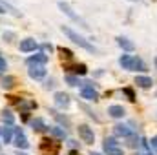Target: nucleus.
I'll list each match as a JSON object with an SVG mask.
<instances>
[{
  "label": "nucleus",
  "mask_w": 157,
  "mask_h": 155,
  "mask_svg": "<svg viewBox=\"0 0 157 155\" xmlns=\"http://www.w3.org/2000/svg\"><path fill=\"white\" fill-rule=\"evenodd\" d=\"M62 33H64V35H66L70 40H73L77 46H80L82 49H86V51H90V53H95V51H97V47H95L93 44H90V42L84 39V37H80L78 33H75L71 28H68V26H62Z\"/></svg>",
  "instance_id": "nucleus-1"
},
{
  "label": "nucleus",
  "mask_w": 157,
  "mask_h": 155,
  "mask_svg": "<svg viewBox=\"0 0 157 155\" xmlns=\"http://www.w3.org/2000/svg\"><path fill=\"white\" fill-rule=\"evenodd\" d=\"M40 150L46 155H57L60 150V142L55 139H42L40 141Z\"/></svg>",
  "instance_id": "nucleus-2"
},
{
  "label": "nucleus",
  "mask_w": 157,
  "mask_h": 155,
  "mask_svg": "<svg viewBox=\"0 0 157 155\" xmlns=\"http://www.w3.org/2000/svg\"><path fill=\"white\" fill-rule=\"evenodd\" d=\"M59 7H60V11H62L64 15H68V17H70L71 20H75V22H77V24H80L82 28H86V29L90 28V26H88V24H86V22H84V20L80 18V17H78V15H75V11L71 9V6H70L68 2H62V0H60V2H59Z\"/></svg>",
  "instance_id": "nucleus-3"
},
{
  "label": "nucleus",
  "mask_w": 157,
  "mask_h": 155,
  "mask_svg": "<svg viewBox=\"0 0 157 155\" xmlns=\"http://www.w3.org/2000/svg\"><path fill=\"white\" fill-rule=\"evenodd\" d=\"M102 148H104V153L106 155H122V148L119 146V142L112 137H106L104 142H102Z\"/></svg>",
  "instance_id": "nucleus-4"
},
{
  "label": "nucleus",
  "mask_w": 157,
  "mask_h": 155,
  "mask_svg": "<svg viewBox=\"0 0 157 155\" xmlns=\"http://www.w3.org/2000/svg\"><path fill=\"white\" fill-rule=\"evenodd\" d=\"M77 130H78V137H80L86 144H93V142H95V133H93V130H91L88 124H80Z\"/></svg>",
  "instance_id": "nucleus-5"
},
{
  "label": "nucleus",
  "mask_w": 157,
  "mask_h": 155,
  "mask_svg": "<svg viewBox=\"0 0 157 155\" xmlns=\"http://www.w3.org/2000/svg\"><path fill=\"white\" fill-rule=\"evenodd\" d=\"M13 144H15L18 150H28V148H29V141L26 139L22 128H17V130H15V142H13Z\"/></svg>",
  "instance_id": "nucleus-6"
},
{
  "label": "nucleus",
  "mask_w": 157,
  "mask_h": 155,
  "mask_svg": "<svg viewBox=\"0 0 157 155\" xmlns=\"http://www.w3.org/2000/svg\"><path fill=\"white\" fill-rule=\"evenodd\" d=\"M80 95H82V99H86V100H97V99H99V93L95 91V88H93L91 82H86V86L80 89Z\"/></svg>",
  "instance_id": "nucleus-7"
},
{
  "label": "nucleus",
  "mask_w": 157,
  "mask_h": 155,
  "mask_svg": "<svg viewBox=\"0 0 157 155\" xmlns=\"http://www.w3.org/2000/svg\"><path fill=\"white\" fill-rule=\"evenodd\" d=\"M37 47H39V44H37V40L35 39L20 40V51H22V53H31V51H35Z\"/></svg>",
  "instance_id": "nucleus-8"
},
{
  "label": "nucleus",
  "mask_w": 157,
  "mask_h": 155,
  "mask_svg": "<svg viewBox=\"0 0 157 155\" xmlns=\"http://www.w3.org/2000/svg\"><path fill=\"white\" fill-rule=\"evenodd\" d=\"M26 62H28L29 68H31V66H44V64L48 62V55H46V53H37V55L29 57Z\"/></svg>",
  "instance_id": "nucleus-9"
},
{
  "label": "nucleus",
  "mask_w": 157,
  "mask_h": 155,
  "mask_svg": "<svg viewBox=\"0 0 157 155\" xmlns=\"http://www.w3.org/2000/svg\"><path fill=\"white\" fill-rule=\"evenodd\" d=\"M28 75L31 78H35V80H40V78L46 77V68L44 66H31L28 70Z\"/></svg>",
  "instance_id": "nucleus-10"
},
{
  "label": "nucleus",
  "mask_w": 157,
  "mask_h": 155,
  "mask_svg": "<svg viewBox=\"0 0 157 155\" xmlns=\"http://www.w3.org/2000/svg\"><path fill=\"white\" fill-rule=\"evenodd\" d=\"M55 104H57L59 108H68V106H70V97H68V93L57 91V93H55Z\"/></svg>",
  "instance_id": "nucleus-11"
},
{
  "label": "nucleus",
  "mask_w": 157,
  "mask_h": 155,
  "mask_svg": "<svg viewBox=\"0 0 157 155\" xmlns=\"http://www.w3.org/2000/svg\"><path fill=\"white\" fill-rule=\"evenodd\" d=\"M108 113L113 117V119H122L126 112H124V108H122V106H119V104H113V106H110V108H108Z\"/></svg>",
  "instance_id": "nucleus-12"
},
{
  "label": "nucleus",
  "mask_w": 157,
  "mask_h": 155,
  "mask_svg": "<svg viewBox=\"0 0 157 155\" xmlns=\"http://www.w3.org/2000/svg\"><path fill=\"white\" fill-rule=\"evenodd\" d=\"M117 44L124 49V51H133L135 49V44L132 40H128L126 37H117Z\"/></svg>",
  "instance_id": "nucleus-13"
},
{
  "label": "nucleus",
  "mask_w": 157,
  "mask_h": 155,
  "mask_svg": "<svg viewBox=\"0 0 157 155\" xmlns=\"http://www.w3.org/2000/svg\"><path fill=\"white\" fill-rule=\"evenodd\" d=\"M113 133L117 137H128V135H132V130L124 124H117V126H113Z\"/></svg>",
  "instance_id": "nucleus-14"
},
{
  "label": "nucleus",
  "mask_w": 157,
  "mask_h": 155,
  "mask_svg": "<svg viewBox=\"0 0 157 155\" xmlns=\"http://www.w3.org/2000/svg\"><path fill=\"white\" fill-rule=\"evenodd\" d=\"M132 71H146V64L143 62V59L139 57L132 59Z\"/></svg>",
  "instance_id": "nucleus-15"
},
{
  "label": "nucleus",
  "mask_w": 157,
  "mask_h": 155,
  "mask_svg": "<svg viewBox=\"0 0 157 155\" xmlns=\"http://www.w3.org/2000/svg\"><path fill=\"white\" fill-rule=\"evenodd\" d=\"M64 70L75 71L77 75H86V73H88V68H86L84 64H73V66H68V64H64Z\"/></svg>",
  "instance_id": "nucleus-16"
},
{
  "label": "nucleus",
  "mask_w": 157,
  "mask_h": 155,
  "mask_svg": "<svg viewBox=\"0 0 157 155\" xmlns=\"http://www.w3.org/2000/svg\"><path fill=\"white\" fill-rule=\"evenodd\" d=\"M135 84H137L139 88H144V89H146V88H152L154 80H152L150 77H137L135 78Z\"/></svg>",
  "instance_id": "nucleus-17"
},
{
  "label": "nucleus",
  "mask_w": 157,
  "mask_h": 155,
  "mask_svg": "<svg viewBox=\"0 0 157 155\" xmlns=\"http://www.w3.org/2000/svg\"><path fill=\"white\" fill-rule=\"evenodd\" d=\"M132 55H122L121 59H119V64L124 68V70H132Z\"/></svg>",
  "instance_id": "nucleus-18"
},
{
  "label": "nucleus",
  "mask_w": 157,
  "mask_h": 155,
  "mask_svg": "<svg viewBox=\"0 0 157 155\" xmlns=\"http://www.w3.org/2000/svg\"><path fill=\"white\" fill-rule=\"evenodd\" d=\"M2 119H4V122H6L7 126H13V124H15V115H13L9 110H4V112H2Z\"/></svg>",
  "instance_id": "nucleus-19"
},
{
  "label": "nucleus",
  "mask_w": 157,
  "mask_h": 155,
  "mask_svg": "<svg viewBox=\"0 0 157 155\" xmlns=\"http://www.w3.org/2000/svg\"><path fill=\"white\" fill-rule=\"evenodd\" d=\"M31 126H33V130H35V131H44V130L48 128V126H46V122H44L42 119H33V120H31Z\"/></svg>",
  "instance_id": "nucleus-20"
},
{
  "label": "nucleus",
  "mask_w": 157,
  "mask_h": 155,
  "mask_svg": "<svg viewBox=\"0 0 157 155\" xmlns=\"http://www.w3.org/2000/svg\"><path fill=\"white\" fill-rule=\"evenodd\" d=\"M49 131H51L57 139H64V137H66V130H62L60 126H53V128H49Z\"/></svg>",
  "instance_id": "nucleus-21"
},
{
  "label": "nucleus",
  "mask_w": 157,
  "mask_h": 155,
  "mask_svg": "<svg viewBox=\"0 0 157 155\" xmlns=\"http://www.w3.org/2000/svg\"><path fill=\"white\" fill-rule=\"evenodd\" d=\"M49 113H53V117H55V119H57V120H59V122H60L62 126H66V128H70V124H71V122H70V119H68V117L60 115V113H57V112H49Z\"/></svg>",
  "instance_id": "nucleus-22"
},
{
  "label": "nucleus",
  "mask_w": 157,
  "mask_h": 155,
  "mask_svg": "<svg viewBox=\"0 0 157 155\" xmlns=\"http://www.w3.org/2000/svg\"><path fill=\"white\" fill-rule=\"evenodd\" d=\"M59 53H60V57L66 59V60H71V59H73V51L68 49V47H62V46H60V47H59Z\"/></svg>",
  "instance_id": "nucleus-23"
},
{
  "label": "nucleus",
  "mask_w": 157,
  "mask_h": 155,
  "mask_svg": "<svg viewBox=\"0 0 157 155\" xmlns=\"http://www.w3.org/2000/svg\"><path fill=\"white\" fill-rule=\"evenodd\" d=\"M2 139H4L6 144L11 142V141H13V130H11V128H6V130L2 131Z\"/></svg>",
  "instance_id": "nucleus-24"
},
{
  "label": "nucleus",
  "mask_w": 157,
  "mask_h": 155,
  "mask_svg": "<svg viewBox=\"0 0 157 155\" xmlns=\"http://www.w3.org/2000/svg\"><path fill=\"white\" fill-rule=\"evenodd\" d=\"M126 144H128L130 148H137V135H133V133L128 135V137H126Z\"/></svg>",
  "instance_id": "nucleus-25"
},
{
  "label": "nucleus",
  "mask_w": 157,
  "mask_h": 155,
  "mask_svg": "<svg viewBox=\"0 0 157 155\" xmlns=\"http://www.w3.org/2000/svg\"><path fill=\"white\" fill-rule=\"evenodd\" d=\"M2 86H4L6 89L13 88V86H15V77H6L4 80H2Z\"/></svg>",
  "instance_id": "nucleus-26"
},
{
  "label": "nucleus",
  "mask_w": 157,
  "mask_h": 155,
  "mask_svg": "<svg viewBox=\"0 0 157 155\" xmlns=\"http://www.w3.org/2000/svg\"><path fill=\"white\" fill-rule=\"evenodd\" d=\"M122 93L128 97V100H132V102L135 100V93H133V89H132V88H124V89H122Z\"/></svg>",
  "instance_id": "nucleus-27"
},
{
  "label": "nucleus",
  "mask_w": 157,
  "mask_h": 155,
  "mask_svg": "<svg viewBox=\"0 0 157 155\" xmlns=\"http://www.w3.org/2000/svg\"><path fill=\"white\" fill-rule=\"evenodd\" d=\"M66 82H68L70 86H77V84H78V78H77V77H71V75H68V77H66Z\"/></svg>",
  "instance_id": "nucleus-28"
},
{
  "label": "nucleus",
  "mask_w": 157,
  "mask_h": 155,
  "mask_svg": "<svg viewBox=\"0 0 157 155\" xmlns=\"http://www.w3.org/2000/svg\"><path fill=\"white\" fill-rule=\"evenodd\" d=\"M4 39L7 40V42H13V39H15V33H11V31H7V33H4Z\"/></svg>",
  "instance_id": "nucleus-29"
},
{
  "label": "nucleus",
  "mask_w": 157,
  "mask_h": 155,
  "mask_svg": "<svg viewBox=\"0 0 157 155\" xmlns=\"http://www.w3.org/2000/svg\"><path fill=\"white\" fill-rule=\"evenodd\" d=\"M6 68H7V64H6V59H2V57H0V71H6Z\"/></svg>",
  "instance_id": "nucleus-30"
},
{
  "label": "nucleus",
  "mask_w": 157,
  "mask_h": 155,
  "mask_svg": "<svg viewBox=\"0 0 157 155\" xmlns=\"http://www.w3.org/2000/svg\"><path fill=\"white\" fill-rule=\"evenodd\" d=\"M150 146H152L154 150H157V135H155V137H152V141H150Z\"/></svg>",
  "instance_id": "nucleus-31"
},
{
  "label": "nucleus",
  "mask_w": 157,
  "mask_h": 155,
  "mask_svg": "<svg viewBox=\"0 0 157 155\" xmlns=\"http://www.w3.org/2000/svg\"><path fill=\"white\" fill-rule=\"evenodd\" d=\"M42 47H44V51H51V49H53L51 44H42Z\"/></svg>",
  "instance_id": "nucleus-32"
},
{
  "label": "nucleus",
  "mask_w": 157,
  "mask_h": 155,
  "mask_svg": "<svg viewBox=\"0 0 157 155\" xmlns=\"http://www.w3.org/2000/svg\"><path fill=\"white\" fill-rule=\"evenodd\" d=\"M53 86H55V80H53V78L46 82V88H48V89H49V88H53Z\"/></svg>",
  "instance_id": "nucleus-33"
},
{
  "label": "nucleus",
  "mask_w": 157,
  "mask_h": 155,
  "mask_svg": "<svg viewBox=\"0 0 157 155\" xmlns=\"http://www.w3.org/2000/svg\"><path fill=\"white\" fill-rule=\"evenodd\" d=\"M2 13H6V7H4V4L0 2V15H2Z\"/></svg>",
  "instance_id": "nucleus-34"
},
{
  "label": "nucleus",
  "mask_w": 157,
  "mask_h": 155,
  "mask_svg": "<svg viewBox=\"0 0 157 155\" xmlns=\"http://www.w3.org/2000/svg\"><path fill=\"white\" fill-rule=\"evenodd\" d=\"M154 64H155V68H157V57H155V59H154Z\"/></svg>",
  "instance_id": "nucleus-35"
},
{
  "label": "nucleus",
  "mask_w": 157,
  "mask_h": 155,
  "mask_svg": "<svg viewBox=\"0 0 157 155\" xmlns=\"http://www.w3.org/2000/svg\"><path fill=\"white\" fill-rule=\"evenodd\" d=\"M17 155H28V153H24V152H18V153H17Z\"/></svg>",
  "instance_id": "nucleus-36"
},
{
  "label": "nucleus",
  "mask_w": 157,
  "mask_h": 155,
  "mask_svg": "<svg viewBox=\"0 0 157 155\" xmlns=\"http://www.w3.org/2000/svg\"><path fill=\"white\" fill-rule=\"evenodd\" d=\"M90 155H101V153H95V152H93V153H90Z\"/></svg>",
  "instance_id": "nucleus-37"
},
{
  "label": "nucleus",
  "mask_w": 157,
  "mask_h": 155,
  "mask_svg": "<svg viewBox=\"0 0 157 155\" xmlns=\"http://www.w3.org/2000/svg\"><path fill=\"white\" fill-rule=\"evenodd\" d=\"M144 155H152V153H144Z\"/></svg>",
  "instance_id": "nucleus-38"
},
{
  "label": "nucleus",
  "mask_w": 157,
  "mask_h": 155,
  "mask_svg": "<svg viewBox=\"0 0 157 155\" xmlns=\"http://www.w3.org/2000/svg\"><path fill=\"white\" fill-rule=\"evenodd\" d=\"M0 135H2V131H0Z\"/></svg>",
  "instance_id": "nucleus-39"
}]
</instances>
